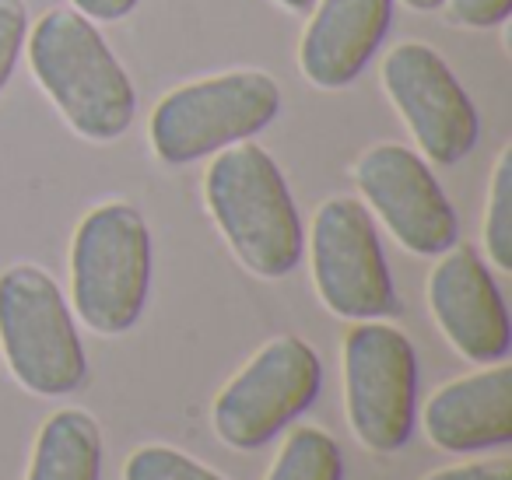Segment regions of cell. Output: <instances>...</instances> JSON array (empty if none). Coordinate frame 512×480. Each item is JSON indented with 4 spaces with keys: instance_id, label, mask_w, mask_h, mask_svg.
<instances>
[{
    "instance_id": "cell-23",
    "label": "cell",
    "mask_w": 512,
    "mask_h": 480,
    "mask_svg": "<svg viewBox=\"0 0 512 480\" xmlns=\"http://www.w3.org/2000/svg\"><path fill=\"white\" fill-rule=\"evenodd\" d=\"M281 8H288V11H295V15H306V11H313V4L316 0H278Z\"/></svg>"
},
{
    "instance_id": "cell-17",
    "label": "cell",
    "mask_w": 512,
    "mask_h": 480,
    "mask_svg": "<svg viewBox=\"0 0 512 480\" xmlns=\"http://www.w3.org/2000/svg\"><path fill=\"white\" fill-rule=\"evenodd\" d=\"M123 480H225L172 445H141L123 463Z\"/></svg>"
},
{
    "instance_id": "cell-5",
    "label": "cell",
    "mask_w": 512,
    "mask_h": 480,
    "mask_svg": "<svg viewBox=\"0 0 512 480\" xmlns=\"http://www.w3.org/2000/svg\"><path fill=\"white\" fill-rule=\"evenodd\" d=\"M281 113V88L264 71H228L179 85L151 113V148L165 165H193L253 141Z\"/></svg>"
},
{
    "instance_id": "cell-9",
    "label": "cell",
    "mask_w": 512,
    "mask_h": 480,
    "mask_svg": "<svg viewBox=\"0 0 512 480\" xmlns=\"http://www.w3.org/2000/svg\"><path fill=\"white\" fill-rule=\"evenodd\" d=\"M383 88L411 127L425 162L456 165L477 148L481 116L474 99L428 43H400L386 53Z\"/></svg>"
},
{
    "instance_id": "cell-19",
    "label": "cell",
    "mask_w": 512,
    "mask_h": 480,
    "mask_svg": "<svg viewBox=\"0 0 512 480\" xmlns=\"http://www.w3.org/2000/svg\"><path fill=\"white\" fill-rule=\"evenodd\" d=\"M446 8L463 29H498L509 22L512 0H446Z\"/></svg>"
},
{
    "instance_id": "cell-7",
    "label": "cell",
    "mask_w": 512,
    "mask_h": 480,
    "mask_svg": "<svg viewBox=\"0 0 512 480\" xmlns=\"http://www.w3.org/2000/svg\"><path fill=\"white\" fill-rule=\"evenodd\" d=\"M344 403L355 438L372 452H400L418 417V354L404 330L365 319L344 337Z\"/></svg>"
},
{
    "instance_id": "cell-8",
    "label": "cell",
    "mask_w": 512,
    "mask_h": 480,
    "mask_svg": "<svg viewBox=\"0 0 512 480\" xmlns=\"http://www.w3.org/2000/svg\"><path fill=\"white\" fill-rule=\"evenodd\" d=\"M313 284L334 316L365 323L404 312L393 288L390 263L379 246L372 211L355 197H330L320 204L309 232Z\"/></svg>"
},
{
    "instance_id": "cell-6",
    "label": "cell",
    "mask_w": 512,
    "mask_h": 480,
    "mask_svg": "<svg viewBox=\"0 0 512 480\" xmlns=\"http://www.w3.org/2000/svg\"><path fill=\"white\" fill-rule=\"evenodd\" d=\"M320 389V354L292 333L274 337L221 386L211 407V424L225 445L253 452L299 421L316 403Z\"/></svg>"
},
{
    "instance_id": "cell-20",
    "label": "cell",
    "mask_w": 512,
    "mask_h": 480,
    "mask_svg": "<svg viewBox=\"0 0 512 480\" xmlns=\"http://www.w3.org/2000/svg\"><path fill=\"white\" fill-rule=\"evenodd\" d=\"M425 480H512V459H477V463H456L428 473Z\"/></svg>"
},
{
    "instance_id": "cell-16",
    "label": "cell",
    "mask_w": 512,
    "mask_h": 480,
    "mask_svg": "<svg viewBox=\"0 0 512 480\" xmlns=\"http://www.w3.org/2000/svg\"><path fill=\"white\" fill-rule=\"evenodd\" d=\"M484 253L491 267L512 270V148H505L491 172L488 211H484Z\"/></svg>"
},
{
    "instance_id": "cell-2",
    "label": "cell",
    "mask_w": 512,
    "mask_h": 480,
    "mask_svg": "<svg viewBox=\"0 0 512 480\" xmlns=\"http://www.w3.org/2000/svg\"><path fill=\"white\" fill-rule=\"evenodd\" d=\"M204 200L218 232L249 274L278 281L299 267L306 228L271 151L253 141L218 151L207 165Z\"/></svg>"
},
{
    "instance_id": "cell-14",
    "label": "cell",
    "mask_w": 512,
    "mask_h": 480,
    "mask_svg": "<svg viewBox=\"0 0 512 480\" xmlns=\"http://www.w3.org/2000/svg\"><path fill=\"white\" fill-rule=\"evenodd\" d=\"M102 477V431L92 414L64 407L39 428L36 449L25 480H99Z\"/></svg>"
},
{
    "instance_id": "cell-10",
    "label": "cell",
    "mask_w": 512,
    "mask_h": 480,
    "mask_svg": "<svg viewBox=\"0 0 512 480\" xmlns=\"http://www.w3.org/2000/svg\"><path fill=\"white\" fill-rule=\"evenodd\" d=\"M355 183L390 235L414 256H442L460 242V218L428 162L407 144H376L355 162Z\"/></svg>"
},
{
    "instance_id": "cell-18",
    "label": "cell",
    "mask_w": 512,
    "mask_h": 480,
    "mask_svg": "<svg viewBox=\"0 0 512 480\" xmlns=\"http://www.w3.org/2000/svg\"><path fill=\"white\" fill-rule=\"evenodd\" d=\"M29 43V8L25 0H0V95L15 78V67Z\"/></svg>"
},
{
    "instance_id": "cell-3",
    "label": "cell",
    "mask_w": 512,
    "mask_h": 480,
    "mask_svg": "<svg viewBox=\"0 0 512 480\" xmlns=\"http://www.w3.org/2000/svg\"><path fill=\"white\" fill-rule=\"evenodd\" d=\"M151 295V228L134 204L109 200L71 239V305L88 330L120 337L141 323Z\"/></svg>"
},
{
    "instance_id": "cell-21",
    "label": "cell",
    "mask_w": 512,
    "mask_h": 480,
    "mask_svg": "<svg viewBox=\"0 0 512 480\" xmlns=\"http://www.w3.org/2000/svg\"><path fill=\"white\" fill-rule=\"evenodd\" d=\"M74 11H81L92 22H123L137 11L141 0H71Z\"/></svg>"
},
{
    "instance_id": "cell-13",
    "label": "cell",
    "mask_w": 512,
    "mask_h": 480,
    "mask_svg": "<svg viewBox=\"0 0 512 480\" xmlns=\"http://www.w3.org/2000/svg\"><path fill=\"white\" fill-rule=\"evenodd\" d=\"M425 435L435 449L488 452L512 442V368L505 361L439 386L425 403Z\"/></svg>"
},
{
    "instance_id": "cell-4",
    "label": "cell",
    "mask_w": 512,
    "mask_h": 480,
    "mask_svg": "<svg viewBox=\"0 0 512 480\" xmlns=\"http://www.w3.org/2000/svg\"><path fill=\"white\" fill-rule=\"evenodd\" d=\"M0 351L29 393L57 400L88 382V354L60 284L36 263L0 274Z\"/></svg>"
},
{
    "instance_id": "cell-12",
    "label": "cell",
    "mask_w": 512,
    "mask_h": 480,
    "mask_svg": "<svg viewBox=\"0 0 512 480\" xmlns=\"http://www.w3.org/2000/svg\"><path fill=\"white\" fill-rule=\"evenodd\" d=\"M390 25L393 0H316L299 46L302 74L327 92L355 85Z\"/></svg>"
},
{
    "instance_id": "cell-22",
    "label": "cell",
    "mask_w": 512,
    "mask_h": 480,
    "mask_svg": "<svg viewBox=\"0 0 512 480\" xmlns=\"http://www.w3.org/2000/svg\"><path fill=\"white\" fill-rule=\"evenodd\" d=\"M411 11H421V15H428V11H439L446 8V0H404Z\"/></svg>"
},
{
    "instance_id": "cell-11",
    "label": "cell",
    "mask_w": 512,
    "mask_h": 480,
    "mask_svg": "<svg viewBox=\"0 0 512 480\" xmlns=\"http://www.w3.org/2000/svg\"><path fill=\"white\" fill-rule=\"evenodd\" d=\"M428 309L442 337L474 365H498L509 358L512 323L505 298L474 246L456 242L428 274Z\"/></svg>"
},
{
    "instance_id": "cell-15",
    "label": "cell",
    "mask_w": 512,
    "mask_h": 480,
    "mask_svg": "<svg viewBox=\"0 0 512 480\" xmlns=\"http://www.w3.org/2000/svg\"><path fill=\"white\" fill-rule=\"evenodd\" d=\"M264 480H344V452L330 431L302 424L288 431Z\"/></svg>"
},
{
    "instance_id": "cell-1",
    "label": "cell",
    "mask_w": 512,
    "mask_h": 480,
    "mask_svg": "<svg viewBox=\"0 0 512 480\" xmlns=\"http://www.w3.org/2000/svg\"><path fill=\"white\" fill-rule=\"evenodd\" d=\"M25 46L32 74L74 134L95 144L127 134L137 116L134 81L92 18L74 8H53L36 22Z\"/></svg>"
}]
</instances>
